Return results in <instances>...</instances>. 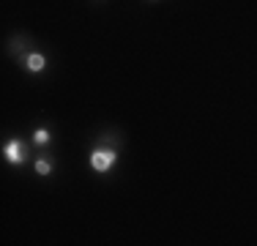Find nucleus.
Here are the masks:
<instances>
[{"label":"nucleus","instance_id":"obj_1","mask_svg":"<svg viewBox=\"0 0 257 246\" xmlns=\"http://www.w3.org/2000/svg\"><path fill=\"white\" fill-rule=\"evenodd\" d=\"M115 159H118V153H115L112 148H96V151L90 153V167L96 172H107L115 164Z\"/></svg>","mask_w":257,"mask_h":246},{"label":"nucleus","instance_id":"obj_2","mask_svg":"<svg viewBox=\"0 0 257 246\" xmlns=\"http://www.w3.org/2000/svg\"><path fill=\"white\" fill-rule=\"evenodd\" d=\"M3 153H6V159H9L11 164H22L28 159V148H25L22 140H9L6 148H3Z\"/></svg>","mask_w":257,"mask_h":246},{"label":"nucleus","instance_id":"obj_3","mask_svg":"<svg viewBox=\"0 0 257 246\" xmlns=\"http://www.w3.org/2000/svg\"><path fill=\"white\" fill-rule=\"evenodd\" d=\"M28 71H33V74H39V71H44V66H47V58L44 55H39V52H33V55H28Z\"/></svg>","mask_w":257,"mask_h":246},{"label":"nucleus","instance_id":"obj_4","mask_svg":"<svg viewBox=\"0 0 257 246\" xmlns=\"http://www.w3.org/2000/svg\"><path fill=\"white\" fill-rule=\"evenodd\" d=\"M36 172H39V175H50V172H52V164L47 162V159H39V162H36Z\"/></svg>","mask_w":257,"mask_h":246},{"label":"nucleus","instance_id":"obj_5","mask_svg":"<svg viewBox=\"0 0 257 246\" xmlns=\"http://www.w3.org/2000/svg\"><path fill=\"white\" fill-rule=\"evenodd\" d=\"M33 140L39 145H47V143H50V132H47V129H39V132L33 134Z\"/></svg>","mask_w":257,"mask_h":246}]
</instances>
